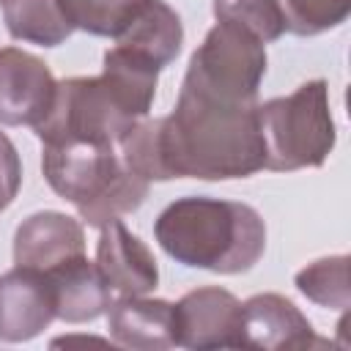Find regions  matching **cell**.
<instances>
[{
  "mask_svg": "<svg viewBox=\"0 0 351 351\" xmlns=\"http://www.w3.org/2000/svg\"><path fill=\"white\" fill-rule=\"evenodd\" d=\"M55 321V299L44 271L14 266L0 274V340L25 343Z\"/></svg>",
  "mask_w": 351,
  "mask_h": 351,
  "instance_id": "obj_10",
  "label": "cell"
},
{
  "mask_svg": "<svg viewBox=\"0 0 351 351\" xmlns=\"http://www.w3.org/2000/svg\"><path fill=\"white\" fill-rule=\"evenodd\" d=\"M0 8L5 27L16 41L58 47L74 33L58 0H3Z\"/></svg>",
  "mask_w": 351,
  "mask_h": 351,
  "instance_id": "obj_17",
  "label": "cell"
},
{
  "mask_svg": "<svg viewBox=\"0 0 351 351\" xmlns=\"http://www.w3.org/2000/svg\"><path fill=\"white\" fill-rule=\"evenodd\" d=\"M22 186V159L5 132H0V214L14 203Z\"/></svg>",
  "mask_w": 351,
  "mask_h": 351,
  "instance_id": "obj_22",
  "label": "cell"
},
{
  "mask_svg": "<svg viewBox=\"0 0 351 351\" xmlns=\"http://www.w3.org/2000/svg\"><path fill=\"white\" fill-rule=\"evenodd\" d=\"M55 299V318L66 324H88L104 315L112 304V291L99 271L96 261H88L85 252L74 255L55 269L44 271Z\"/></svg>",
  "mask_w": 351,
  "mask_h": 351,
  "instance_id": "obj_13",
  "label": "cell"
},
{
  "mask_svg": "<svg viewBox=\"0 0 351 351\" xmlns=\"http://www.w3.org/2000/svg\"><path fill=\"white\" fill-rule=\"evenodd\" d=\"M85 252L82 222L63 211H36L25 217L14 233V263L49 271L58 263Z\"/></svg>",
  "mask_w": 351,
  "mask_h": 351,
  "instance_id": "obj_12",
  "label": "cell"
},
{
  "mask_svg": "<svg viewBox=\"0 0 351 351\" xmlns=\"http://www.w3.org/2000/svg\"><path fill=\"white\" fill-rule=\"evenodd\" d=\"M285 30L293 36H318L340 27L351 14V0H280Z\"/></svg>",
  "mask_w": 351,
  "mask_h": 351,
  "instance_id": "obj_21",
  "label": "cell"
},
{
  "mask_svg": "<svg viewBox=\"0 0 351 351\" xmlns=\"http://www.w3.org/2000/svg\"><path fill=\"white\" fill-rule=\"evenodd\" d=\"M217 22H233L269 44L285 33V14L280 0H214Z\"/></svg>",
  "mask_w": 351,
  "mask_h": 351,
  "instance_id": "obj_20",
  "label": "cell"
},
{
  "mask_svg": "<svg viewBox=\"0 0 351 351\" xmlns=\"http://www.w3.org/2000/svg\"><path fill=\"white\" fill-rule=\"evenodd\" d=\"M126 165L112 143L63 140L41 145V173L55 195L74 203L77 211L96 203L123 176Z\"/></svg>",
  "mask_w": 351,
  "mask_h": 351,
  "instance_id": "obj_6",
  "label": "cell"
},
{
  "mask_svg": "<svg viewBox=\"0 0 351 351\" xmlns=\"http://www.w3.org/2000/svg\"><path fill=\"white\" fill-rule=\"evenodd\" d=\"M159 66L148 60L145 55L112 44L104 52V66H101V80L112 90V96L121 101V107L134 118L143 121L151 112L154 96H156V82H159Z\"/></svg>",
  "mask_w": 351,
  "mask_h": 351,
  "instance_id": "obj_16",
  "label": "cell"
},
{
  "mask_svg": "<svg viewBox=\"0 0 351 351\" xmlns=\"http://www.w3.org/2000/svg\"><path fill=\"white\" fill-rule=\"evenodd\" d=\"M258 129L266 156L263 170L321 167L337 143L326 80H310L288 96L258 101Z\"/></svg>",
  "mask_w": 351,
  "mask_h": 351,
  "instance_id": "obj_3",
  "label": "cell"
},
{
  "mask_svg": "<svg viewBox=\"0 0 351 351\" xmlns=\"http://www.w3.org/2000/svg\"><path fill=\"white\" fill-rule=\"evenodd\" d=\"M348 255H329L307 263L296 271L293 285L302 296H307L318 307L329 310H348L351 304V285H348Z\"/></svg>",
  "mask_w": 351,
  "mask_h": 351,
  "instance_id": "obj_18",
  "label": "cell"
},
{
  "mask_svg": "<svg viewBox=\"0 0 351 351\" xmlns=\"http://www.w3.org/2000/svg\"><path fill=\"white\" fill-rule=\"evenodd\" d=\"M0 3H3V0H0Z\"/></svg>",
  "mask_w": 351,
  "mask_h": 351,
  "instance_id": "obj_23",
  "label": "cell"
},
{
  "mask_svg": "<svg viewBox=\"0 0 351 351\" xmlns=\"http://www.w3.org/2000/svg\"><path fill=\"white\" fill-rule=\"evenodd\" d=\"M162 143L170 178H247L266 162L258 101H222L189 82H181L173 112L162 115Z\"/></svg>",
  "mask_w": 351,
  "mask_h": 351,
  "instance_id": "obj_1",
  "label": "cell"
},
{
  "mask_svg": "<svg viewBox=\"0 0 351 351\" xmlns=\"http://www.w3.org/2000/svg\"><path fill=\"white\" fill-rule=\"evenodd\" d=\"M137 121L121 107L107 82L99 77L58 80V90L47 118L36 126L41 145L63 140H90L118 145Z\"/></svg>",
  "mask_w": 351,
  "mask_h": 351,
  "instance_id": "obj_5",
  "label": "cell"
},
{
  "mask_svg": "<svg viewBox=\"0 0 351 351\" xmlns=\"http://www.w3.org/2000/svg\"><path fill=\"white\" fill-rule=\"evenodd\" d=\"M58 3L74 30L118 38V33L129 25L134 11L145 0H58Z\"/></svg>",
  "mask_w": 351,
  "mask_h": 351,
  "instance_id": "obj_19",
  "label": "cell"
},
{
  "mask_svg": "<svg viewBox=\"0 0 351 351\" xmlns=\"http://www.w3.org/2000/svg\"><path fill=\"white\" fill-rule=\"evenodd\" d=\"M58 80L49 66L19 47L0 49V123L38 126L55 99Z\"/></svg>",
  "mask_w": 351,
  "mask_h": 351,
  "instance_id": "obj_8",
  "label": "cell"
},
{
  "mask_svg": "<svg viewBox=\"0 0 351 351\" xmlns=\"http://www.w3.org/2000/svg\"><path fill=\"white\" fill-rule=\"evenodd\" d=\"M324 337L315 335L307 315L280 293H255L241 302V348L261 351H302L321 348Z\"/></svg>",
  "mask_w": 351,
  "mask_h": 351,
  "instance_id": "obj_9",
  "label": "cell"
},
{
  "mask_svg": "<svg viewBox=\"0 0 351 351\" xmlns=\"http://www.w3.org/2000/svg\"><path fill=\"white\" fill-rule=\"evenodd\" d=\"M154 239L186 269L241 274L266 252V222L250 203L186 195L159 211Z\"/></svg>",
  "mask_w": 351,
  "mask_h": 351,
  "instance_id": "obj_2",
  "label": "cell"
},
{
  "mask_svg": "<svg viewBox=\"0 0 351 351\" xmlns=\"http://www.w3.org/2000/svg\"><path fill=\"white\" fill-rule=\"evenodd\" d=\"M96 266L118 296H145L159 285V266L148 244L121 219L99 228Z\"/></svg>",
  "mask_w": 351,
  "mask_h": 351,
  "instance_id": "obj_11",
  "label": "cell"
},
{
  "mask_svg": "<svg viewBox=\"0 0 351 351\" xmlns=\"http://www.w3.org/2000/svg\"><path fill=\"white\" fill-rule=\"evenodd\" d=\"M266 44L233 22H217L192 52L184 82L236 104H255L266 77Z\"/></svg>",
  "mask_w": 351,
  "mask_h": 351,
  "instance_id": "obj_4",
  "label": "cell"
},
{
  "mask_svg": "<svg viewBox=\"0 0 351 351\" xmlns=\"http://www.w3.org/2000/svg\"><path fill=\"white\" fill-rule=\"evenodd\" d=\"M173 318L176 346L192 351L241 348V302L219 285L184 293L173 304Z\"/></svg>",
  "mask_w": 351,
  "mask_h": 351,
  "instance_id": "obj_7",
  "label": "cell"
},
{
  "mask_svg": "<svg viewBox=\"0 0 351 351\" xmlns=\"http://www.w3.org/2000/svg\"><path fill=\"white\" fill-rule=\"evenodd\" d=\"M107 329L112 340L123 348L137 351H165L176 346V318L173 302L145 296L112 299L107 310Z\"/></svg>",
  "mask_w": 351,
  "mask_h": 351,
  "instance_id": "obj_14",
  "label": "cell"
},
{
  "mask_svg": "<svg viewBox=\"0 0 351 351\" xmlns=\"http://www.w3.org/2000/svg\"><path fill=\"white\" fill-rule=\"evenodd\" d=\"M115 44L129 47L148 60H154L159 69L170 66L184 44V25L181 16L165 3V0H145L129 25L118 33Z\"/></svg>",
  "mask_w": 351,
  "mask_h": 351,
  "instance_id": "obj_15",
  "label": "cell"
}]
</instances>
